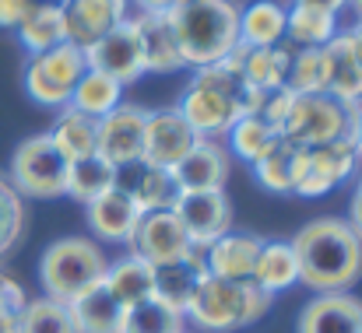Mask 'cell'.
Returning a JSON list of instances; mask_svg holds the SVG:
<instances>
[{
    "instance_id": "6da1fadb",
    "label": "cell",
    "mask_w": 362,
    "mask_h": 333,
    "mask_svg": "<svg viewBox=\"0 0 362 333\" xmlns=\"http://www.w3.org/2000/svg\"><path fill=\"white\" fill-rule=\"evenodd\" d=\"M299 281L317 295L349 291L362 277V238L345 218H317L292 238Z\"/></svg>"
},
{
    "instance_id": "7a4b0ae2",
    "label": "cell",
    "mask_w": 362,
    "mask_h": 333,
    "mask_svg": "<svg viewBox=\"0 0 362 333\" xmlns=\"http://www.w3.org/2000/svg\"><path fill=\"white\" fill-rule=\"evenodd\" d=\"M183 67H208L240 46V7L233 0H187L169 11Z\"/></svg>"
},
{
    "instance_id": "3957f363",
    "label": "cell",
    "mask_w": 362,
    "mask_h": 333,
    "mask_svg": "<svg viewBox=\"0 0 362 333\" xmlns=\"http://www.w3.org/2000/svg\"><path fill=\"white\" fill-rule=\"evenodd\" d=\"M267 309H271V295H264L253 281H222L208 274L187 305V320L197 330L233 333L257 323Z\"/></svg>"
},
{
    "instance_id": "277c9868",
    "label": "cell",
    "mask_w": 362,
    "mask_h": 333,
    "mask_svg": "<svg viewBox=\"0 0 362 333\" xmlns=\"http://www.w3.org/2000/svg\"><path fill=\"white\" fill-rule=\"evenodd\" d=\"M106 270H110V260L95 238H85V235L57 238L39 260L42 295L67 305L71 298H78L81 291L99 284L106 277Z\"/></svg>"
},
{
    "instance_id": "5b68a950",
    "label": "cell",
    "mask_w": 362,
    "mask_h": 333,
    "mask_svg": "<svg viewBox=\"0 0 362 333\" xmlns=\"http://www.w3.org/2000/svg\"><path fill=\"white\" fill-rule=\"evenodd\" d=\"M362 123V102H338L327 92L317 95H296L292 109L281 123V140L292 147H324L338 137L356 140Z\"/></svg>"
},
{
    "instance_id": "8992f818",
    "label": "cell",
    "mask_w": 362,
    "mask_h": 333,
    "mask_svg": "<svg viewBox=\"0 0 362 333\" xmlns=\"http://www.w3.org/2000/svg\"><path fill=\"white\" fill-rule=\"evenodd\" d=\"M67 169H71V162L60 155V147L49 140V133H35L14 147L7 179L21 197L57 200V197H67Z\"/></svg>"
},
{
    "instance_id": "52a82bcc",
    "label": "cell",
    "mask_w": 362,
    "mask_h": 333,
    "mask_svg": "<svg viewBox=\"0 0 362 333\" xmlns=\"http://www.w3.org/2000/svg\"><path fill=\"white\" fill-rule=\"evenodd\" d=\"M88 71L85 63V49L74 42H60L46 53H35L25 67V92L32 102L46 106V109H64L71 106L74 85L81 81V74Z\"/></svg>"
},
{
    "instance_id": "ba28073f",
    "label": "cell",
    "mask_w": 362,
    "mask_h": 333,
    "mask_svg": "<svg viewBox=\"0 0 362 333\" xmlns=\"http://www.w3.org/2000/svg\"><path fill=\"white\" fill-rule=\"evenodd\" d=\"M173 214L197 249H208L215 238L233 231V204L226 190H180L173 200Z\"/></svg>"
},
{
    "instance_id": "9c48e42d",
    "label": "cell",
    "mask_w": 362,
    "mask_h": 333,
    "mask_svg": "<svg viewBox=\"0 0 362 333\" xmlns=\"http://www.w3.org/2000/svg\"><path fill=\"white\" fill-rule=\"evenodd\" d=\"M85 63H88V71L110 74L123 88L134 85L144 74V56H141V39H137L134 18H127L113 32H106L99 42H92L85 49Z\"/></svg>"
},
{
    "instance_id": "30bf717a",
    "label": "cell",
    "mask_w": 362,
    "mask_h": 333,
    "mask_svg": "<svg viewBox=\"0 0 362 333\" xmlns=\"http://www.w3.org/2000/svg\"><path fill=\"white\" fill-rule=\"evenodd\" d=\"M144 123L148 112L141 106H117L99 119V140H95V155L103 162H110L113 169L134 165L144 155Z\"/></svg>"
},
{
    "instance_id": "8fae6325",
    "label": "cell",
    "mask_w": 362,
    "mask_h": 333,
    "mask_svg": "<svg viewBox=\"0 0 362 333\" xmlns=\"http://www.w3.org/2000/svg\"><path fill=\"white\" fill-rule=\"evenodd\" d=\"M127 246H130L134 256L148 260L151 267L173 263V260H180V256H187L194 249L190 238H187V231H183V224H180V218L173 214V207L169 211H148V214H141Z\"/></svg>"
},
{
    "instance_id": "7c38bea8",
    "label": "cell",
    "mask_w": 362,
    "mask_h": 333,
    "mask_svg": "<svg viewBox=\"0 0 362 333\" xmlns=\"http://www.w3.org/2000/svg\"><path fill=\"white\" fill-rule=\"evenodd\" d=\"M197 140H201V137L187 126V119L176 109L148 112V123H144V155H141V162L173 172V169L187 158V151H190Z\"/></svg>"
},
{
    "instance_id": "4fadbf2b",
    "label": "cell",
    "mask_w": 362,
    "mask_h": 333,
    "mask_svg": "<svg viewBox=\"0 0 362 333\" xmlns=\"http://www.w3.org/2000/svg\"><path fill=\"white\" fill-rule=\"evenodd\" d=\"M324 92L338 102H362V46L352 28L338 32L324 49Z\"/></svg>"
},
{
    "instance_id": "5bb4252c",
    "label": "cell",
    "mask_w": 362,
    "mask_h": 333,
    "mask_svg": "<svg viewBox=\"0 0 362 333\" xmlns=\"http://www.w3.org/2000/svg\"><path fill=\"white\" fill-rule=\"evenodd\" d=\"M113 190L123 193L141 214L148 211H169L180 186L173 179L169 169H155V165H144V162H134V165H120L117 169V183Z\"/></svg>"
},
{
    "instance_id": "9a60e30c",
    "label": "cell",
    "mask_w": 362,
    "mask_h": 333,
    "mask_svg": "<svg viewBox=\"0 0 362 333\" xmlns=\"http://www.w3.org/2000/svg\"><path fill=\"white\" fill-rule=\"evenodd\" d=\"M176 112L187 119V126H190L197 137H208V140H222V137L233 130V123L243 116V109L236 102H229L226 95L208 92V88H201V85H187V92H183Z\"/></svg>"
},
{
    "instance_id": "2e32d148",
    "label": "cell",
    "mask_w": 362,
    "mask_h": 333,
    "mask_svg": "<svg viewBox=\"0 0 362 333\" xmlns=\"http://www.w3.org/2000/svg\"><path fill=\"white\" fill-rule=\"evenodd\" d=\"M64 18H67V42L88 49L92 42H99L106 32H113L130 18V0H67Z\"/></svg>"
},
{
    "instance_id": "e0dca14e",
    "label": "cell",
    "mask_w": 362,
    "mask_h": 333,
    "mask_svg": "<svg viewBox=\"0 0 362 333\" xmlns=\"http://www.w3.org/2000/svg\"><path fill=\"white\" fill-rule=\"evenodd\" d=\"M233 169V155L222 140H208L201 137L187 158L173 169V179L180 190H222Z\"/></svg>"
},
{
    "instance_id": "ac0fdd59",
    "label": "cell",
    "mask_w": 362,
    "mask_h": 333,
    "mask_svg": "<svg viewBox=\"0 0 362 333\" xmlns=\"http://www.w3.org/2000/svg\"><path fill=\"white\" fill-rule=\"evenodd\" d=\"M299 333H362V298L349 291L317 295L299 313Z\"/></svg>"
},
{
    "instance_id": "d6986e66",
    "label": "cell",
    "mask_w": 362,
    "mask_h": 333,
    "mask_svg": "<svg viewBox=\"0 0 362 333\" xmlns=\"http://www.w3.org/2000/svg\"><path fill=\"white\" fill-rule=\"evenodd\" d=\"M134 28L141 39V56H144V74H176L183 71L180 42L165 14H134Z\"/></svg>"
},
{
    "instance_id": "ffe728a7",
    "label": "cell",
    "mask_w": 362,
    "mask_h": 333,
    "mask_svg": "<svg viewBox=\"0 0 362 333\" xmlns=\"http://www.w3.org/2000/svg\"><path fill=\"white\" fill-rule=\"evenodd\" d=\"M260 246H264V238H257L250 231H226L222 238H215L204 249L208 274L222 277V281H253Z\"/></svg>"
},
{
    "instance_id": "44dd1931",
    "label": "cell",
    "mask_w": 362,
    "mask_h": 333,
    "mask_svg": "<svg viewBox=\"0 0 362 333\" xmlns=\"http://www.w3.org/2000/svg\"><path fill=\"white\" fill-rule=\"evenodd\" d=\"M208 277V263H204V249H190L187 256L173 260V263H162L155 267V298L176 305L183 316H187V305L190 298L197 295L201 281Z\"/></svg>"
},
{
    "instance_id": "7402d4cb",
    "label": "cell",
    "mask_w": 362,
    "mask_h": 333,
    "mask_svg": "<svg viewBox=\"0 0 362 333\" xmlns=\"http://www.w3.org/2000/svg\"><path fill=\"white\" fill-rule=\"evenodd\" d=\"M67 313H71L78 333H120L123 316H127V309L113 298V291L103 281L92 284L88 291H81L78 298H71Z\"/></svg>"
},
{
    "instance_id": "603a6c76",
    "label": "cell",
    "mask_w": 362,
    "mask_h": 333,
    "mask_svg": "<svg viewBox=\"0 0 362 333\" xmlns=\"http://www.w3.org/2000/svg\"><path fill=\"white\" fill-rule=\"evenodd\" d=\"M292 49L288 42H278V46H267V49H250V46H236L243 63V78L250 88H260V92H274V88H285V78H288V63H292Z\"/></svg>"
},
{
    "instance_id": "cb8c5ba5",
    "label": "cell",
    "mask_w": 362,
    "mask_h": 333,
    "mask_svg": "<svg viewBox=\"0 0 362 333\" xmlns=\"http://www.w3.org/2000/svg\"><path fill=\"white\" fill-rule=\"evenodd\" d=\"M85 207H88V228H92L103 242H123V246L130 242L141 211H137L123 193L110 190V193H103L99 200H92V204H85Z\"/></svg>"
},
{
    "instance_id": "d4e9b609",
    "label": "cell",
    "mask_w": 362,
    "mask_h": 333,
    "mask_svg": "<svg viewBox=\"0 0 362 333\" xmlns=\"http://www.w3.org/2000/svg\"><path fill=\"white\" fill-rule=\"evenodd\" d=\"M285 14L278 0H253L240 11V42L250 49H267L285 42Z\"/></svg>"
},
{
    "instance_id": "484cf974",
    "label": "cell",
    "mask_w": 362,
    "mask_h": 333,
    "mask_svg": "<svg viewBox=\"0 0 362 333\" xmlns=\"http://www.w3.org/2000/svg\"><path fill=\"white\" fill-rule=\"evenodd\" d=\"M338 32H341L338 14H331V11L292 4L285 14V42L296 49H324Z\"/></svg>"
},
{
    "instance_id": "4316f807",
    "label": "cell",
    "mask_w": 362,
    "mask_h": 333,
    "mask_svg": "<svg viewBox=\"0 0 362 333\" xmlns=\"http://www.w3.org/2000/svg\"><path fill=\"white\" fill-rule=\"evenodd\" d=\"M103 284L113 291V298L120 302L123 309H130V305H137V302L155 295V267L130 253V256H123L117 263H110Z\"/></svg>"
},
{
    "instance_id": "83f0119b",
    "label": "cell",
    "mask_w": 362,
    "mask_h": 333,
    "mask_svg": "<svg viewBox=\"0 0 362 333\" xmlns=\"http://www.w3.org/2000/svg\"><path fill=\"white\" fill-rule=\"evenodd\" d=\"M253 284L271 298L278 291L299 284V260H296L292 242H264L260 246V256L253 267Z\"/></svg>"
},
{
    "instance_id": "f1b7e54d",
    "label": "cell",
    "mask_w": 362,
    "mask_h": 333,
    "mask_svg": "<svg viewBox=\"0 0 362 333\" xmlns=\"http://www.w3.org/2000/svg\"><path fill=\"white\" fill-rule=\"evenodd\" d=\"M49 140L60 147V155L67 162H78V158H88L95 155V140H99V119L88 116L81 109H71L64 106L53 130H49Z\"/></svg>"
},
{
    "instance_id": "f546056e",
    "label": "cell",
    "mask_w": 362,
    "mask_h": 333,
    "mask_svg": "<svg viewBox=\"0 0 362 333\" xmlns=\"http://www.w3.org/2000/svg\"><path fill=\"white\" fill-rule=\"evenodd\" d=\"M18 39L21 46L35 56V53H46L60 42H67V18H64V7L57 4H35L28 11V18L18 25Z\"/></svg>"
},
{
    "instance_id": "4dcf8cb0",
    "label": "cell",
    "mask_w": 362,
    "mask_h": 333,
    "mask_svg": "<svg viewBox=\"0 0 362 333\" xmlns=\"http://www.w3.org/2000/svg\"><path fill=\"white\" fill-rule=\"evenodd\" d=\"M117 183V169L110 162H103L99 155H88V158H78L71 162L67 169V197L81 200V204H92L99 200L103 193H110Z\"/></svg>"
},
{
    "instance_id": "1f68e13d",
    "label": "cell",
    "mask_w": 362,
    "mask_h": 333,
    "mask_svg": "<svg viewBox=\"0 0 362 333\" xmlns=\"http://www.w3.org/2000/svg\"><path fill=\"white\" fill-rule=\"evenodd\" d=\"M229 137V147H233V155L243 158V162H260L278 140H281V133H278V126H271L267 119H260L257 112H246L240 116L236 123H233V130L226 133Z\"/></svg>"
},
{
    "instance_id": "d6a6232c",
    "label": "cell",
    "mask_w": 362,
    "mask_h": 333,
    "mask_svg": "<svg viewBox=\"0 0 362 333\" xmlns=\"http://www.w3.org/2000/svg\"><path fill=\"white\" fill-rule=\"evenodd\" d=\"M123 102V85L113 81L110 74L103 71H85L81 81L74 85V95H71V109H81L95 119H103L106 112H113Z\"/></svg>"
},
{
    "instance_id": "836d02e7",
    "label": "cell",
    "mask_w": 362,
    "mask_h": 333,
    "mask_svg": "<svg viewBox=\"0 0 362 333\" xmlns=\"http://www.w3.org/2000/svg\"><path fill=\"white\" fill-rule=\"evenodd\" d=\"M183 330H187V316L176 305H169V302H162L155 295L137 302V305H130L120 327V333H183Z\"/></svg>"
},
{
    "instance_id": "e575fe53",
    "label": "cell",
    "mask_w": 362,
    "mask_h": 333,
    "mask_svg": "<svg viewBox=\"0 0 362 333\" xmlns=\"http://www.w3.org/2000/svg\"><path fill=\"white\" fill-rule=\"evenodd\" d=\"M21 333H78L71 313L64 302H53L46 295L39 298H28L25 309H21Z\"/></svg>"
},
{
    "instance_id": "d590c367",
    "label": "cell",
    "mask_w": 362,
    "mask_h": 333,
    "mask_svg": "<svg viewBox=\"0 0 362 333\" xmlns=\"http://www.w3.org/2000/svg\"><path fill=\"white\" fill-rule=\"evenodd\" d=\"M296 151L288 140H278L260 162H253V172L260 179L264 190L271 193H292V165H296Z\"/></svg>"
},
{
    "instance_id": "8d00e7d4",
    "label": "cell",
    "mask_w": 362,
    "mask_h": 333,
    "mask_svg": "<svg viewBox=\"0 0 362 333\" xmlns=\"http://www.w3.org/2000/svg\"><path fill=\"white\" fill-rule=\"evenodd\" d=\"M310 158H313V165L338 186V183H345L349 176H356V165H359V147H356V140H349V137H338V140H331V144H324V147H310Z\"/></svg>"
},
{
    "instance_id": "74e56055",
    "label": "cell",
    "mask_w": 362,
    "mask_h": 333,
    "mask_svg": "<svg viewBox=\"0 0 362 333\" xmlns=\"http://www.w3.org/2000/svg\"><path fill=\"white\" fill-rule=\"evenodd\" d=\"M25 231V197L0 176V256H7Z\"/></svg>"
},
{
    "instance_id": "f35d334b",
    "label": "cell",
    "mask_w": 362,
    "mask_h": 333,
    "mask_svg": "<svg viewBox=\"0 0 362 333\" xmlns=\"http://www.w3.org/2000/svg\"><path fill=\"white\" fill-rule=\"evenodd\" d=\"M285 88H292L296 95L324 92V56H320V49H292Z\"/></svg>"
},
{
    "instance_id": "ab89813d",
    "label": "cell",
    "mask_w": 362,
    "mask_h": 333,
    "mask_svg": "<svg viewBox=\"0 0 362 333\" xmlns=\"http://www.w3.org/2000/svg\"><path fill=\"white\" fill-rule=\"evenodd\" d=\"M25 302H28V295H25V288L11 277V274H4L0 270V333H21V309H25Z\"/></svg>"
},
{
    "instance_id": "60d3db41",
    "label": "cell",
    "mask_w": 362,
    "mask_h": 333,
    "mask_svg": "<svg viewBox=\"0 0 362 333\" xmlns=\"http://www.w3.org/2000/svg\"><path fill=\"white\" fill-rule=\"evenodd\" d=\"M292 99H296L292 88L264 92V99H260V106H257V116L267 119L271 126H278V133H281V123H285V116H288V109H292Z\"/></svg>"
},
{
    "instance_id": "b9f144b4",
    "label": "cell",
    "mask_w": 362,
    "mask_h": 333,
    "mask_svg": "<svg viewBox=\"0 0 362 333\" xmlns=\"http://www.w3.org/2000/svg\"><path fill=\"white\" fill-rule=\"evenodd\" d=\"M39 0H0V28H18Z\"/></svg>"
},
{
    "instance_id": "7bdbcfd3",
    "label": "cell",
    "mask_w": 362,
    "mask_h": 333,
    "mask_svg": "<svg viewBox=\"0 0 362 333\" xmlns=\"http://www.w3.org/2000/svg\"><path fill=\"white\" fill-rule=\"evenodd\" d=\"M303 7H320V11H331V14H341L349 7V0H296Z\"/></svg>"
},
{
    "instance_id": "ee69618b",
    "label": "cell",
    "mask_w": 362,
    "mask_h": 333,
    "mask_svg": "<svg viewBox=\"0 0 362 333\" xmlns=\"http://www.w3.org/2000/svg\"><path fill=\"white\" fill-rule=\"evenodd\" d=\"M141 7V14H165L173 11V0H134Z\"/></svg>"
},
{
    "instance_id": "f6af8a7d",
    "label": "cell",
    "mask_w": 362,
    "mask_h": 333,
    "mask_svg": "<svg viewBox=\"0 0 362 333\" xmlns=\"http://www.w3.org/2000/svg\"><path fill=\"white\" fill-rule=\"evenodd\" d=\"M349 224H352V231L362 238V193L352 197V207H349Z\"/></svg>"
},
{
    "instance_id": "bcb514c9",
    "label": "cell",
    "mask_w": 362,
    "mask_h": 333,
    "mask_svg": "<svg viewBox=\"0 0 362 333\" xmlns=\"http://www.w3.org/2000/svg\"><path fill=\"white\" fill-rule=\"evenodd\" d=\"M349 7L356 11V18H359V21H362V0H349Z\"/></svg>"
},
{
    "instance_id": "7dc6e473",
    "label": "cell",
    "mask_w": 362,
    "mask_h": 333,
    "mask_svg": "<svg viewBox=\"0 0 362 333\" xmlns=\"http://www.w3.org/2000/svg\"><path fill=\"white\" fill-rule=\"evenodd\" d=\"M352 35H356V42H359V46H362V21H359V25H356V28H352Z\"/></svg>"
},
{
    "instance_id": "c3c4849f",
    "label": "cell",
    "mask_w": 362,
    "mask_h": 333,
    "mask_svg": "<svg viewBox=\"0 0 362 333\" xmlns=\"http://www.w3.org/2000/svg\"><path fill=\"white\" fill-rule=\"evenodd\" d=\"M356 147H359V158H362V123H359V133H356Z\"/></svg>"
},
{
    "instance_id": "681fc988",
    "label": "cell",
    "mask_w": 362,
    "mask_h": 333,
    "mask_svg": "<svg viewBox=\"0 0 362 333\" xmlns=\"http://www.w3.org/2000/svg\"><path fill=\"white\" fill-rule=\"evenodd\" d=\"M39 4H57V7H64L67 0H39Z\"/></svg>"
},
{
    "instance_id": "f907efd6",
    "label": "cell",
    "mask_w": 362,
    "mask_h": 333,
    "mask_svg": "<svg viewBox=\"0 0 362 333\" xmlns=\"http://www.w3.org/2000/svg\"><path fill=\"white\" fill-rule=\"evenodd\" d=\"M180 4H187V0H173V7H180Z\"/></svg>"
},
{
    "instance_id": "816d5d0a",
    "label": "cell",
    "mask_w": 362,
    "mask_h": 333,
    "mask_svg": "<svg viewBox=\"0 0 362 333\" xmlns=\"http://www.w3.org/2000/svg\"><path fill=\"white\" fill-rule=\"evenodd\" d=\"M356 193H362V176H359V186H356Z\"/></svg>"
}]
</instances>
